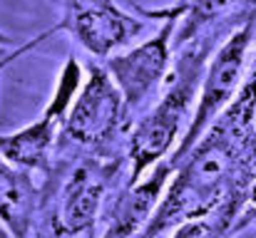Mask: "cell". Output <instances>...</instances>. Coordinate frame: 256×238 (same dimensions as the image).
Listing matches in <instances>:
<instances>
[{
	"mask_svg": "<svg viewBox=\"0 0 256 238\" xmlns=\"http://www.w3.org/2000/svg\"><path fill=\"white\" fill-rule=\"evenodd\" d=\"M152 15L164 17L162 30L152 40H144L142 45H134L127 52H120L104 60V70L110 72V77L114 79V84L122 92L127 114L137 112L160 89L170 70L172 50H174L172 40L176 32L179 10L174 5L170 10H154Z\"/></svg>",
	"mask_w": 256,
	"mask_h": 238,
	"instance_id": "5b68a950",
	"label": "cell"
},
{
	"mask_svg": "<svg viewBox=\"0 0 256 238\" xmlns=\"http://www.w3.org/2000/svg\"><path fill=\"white\" fill-rule=\"evenodd\" d=\"M246 194H232L222 204H216L209 214L189 219L174 229L172 238H226L234 231V224L242 214Z\"/></svg>",
	"mask_w": 256,
	"mask_h": 238,
	"instance_id": "8fae6325",
	"label": "cell"
},
{
	"mask_svg": "<svg viewBox=\"0 0 256 238\" xmlns=\"http://www.w3.org/2000/svg\"><path fill=\"white\" fill-rule=\"evenodd\" d=\"M117 171L120 161L90 157L60 179L55 194L50 196V224L58 236L78 238L94 229L102 199Z\"/></svg>",
	"mask_w": 256,
	"mask_h": 238,
	"instance_id": "277c9868",
	"label": "cell"
},
{
	"mask_svg": "<svg viewBox=\"0 0 256 238\" xmlns=\"http://www.w3.org/2000/svg\"><path fill=\"white\" fill-rule=\"evenodd\" d=\"M174 176V166L170 161H160L144 181L124 186L117 204L110 209L107 226L102 238H140L157 206L164 199V189Z\"/></svg>",
	"mask_w": 256,
	"mask_h": 238,
	"instance_id": "ba28073f",
	"label": "cell"
},
{
	"mask_svg": "<svg viewBox=\"0 0 256 238\" xmlns=\"http://www.w3.org/2000/svg\"><path fill=\"white\" fill-rule=\"evenodd\" d=\"M58 30H60V27H52V30H48V32H42V35H38L35 40H30L28 45H22V47H18V50H12V52H10L8 57H2V60H0V72H2V70H5V67H8V65L12 62V60H18L20 55H25V52H28V50H32L35 45H40V42H45V40H48L50 35H55Z\"/></svg>",
	"mask_w": 256,
	"mask_h": 238,
	"instance_id": "7c38bea8",
	"label": "cell"
},
{
	"mask_svg": "<svg viewBox=\"0 0 256 238\" xmlns=\"http://www.w3.org/2000/svg\"><path fill=\"white\" fill-rule=\"evenodd\" d=\"M38 204V189L28 169L0 157V224L12 238H28Z\"/></svg>",
	"mask_w": 256,
	"mask_h": 238,
	"instance_id": "9c48e42d",
	"label": "cell"
},
{
	"mask_svg": "<svg viewBox=\"0 0 256 238\" xmlns=\"http://www.w3.org/2000/svg\"><path fill=\"white\" fill-rule=\"evenodd\" d=\"M124 117V99L114 79L102 65H90L60 137L75 147L97 149L120 132Z\"/></svg>",
	"mask_w": 256,
	"mask_h": 238,
	"instance_id": "8992f818",
	"label": "cell"
},
{
	"mask_svg": "<svg viewBox=\"0 0 256 238\" xmlns=\"http://www.w3.org/2000/svg\"><path fill=\"white\" fill-rule=\"evenodd\" d=\"M254 30H256V10H252L246 15V20L209 57L206 72H204V79H202V89H199V99H196V109H194V114L189 119V127L184 129V134L179 139V147L174 149V154L170 159L172 166H176L196 147V142L214 124V119L239 94V89L244 84V77H246L244 70H246V62H249Z\"/></svg>",
	"mask_w": 256,
	"mask_h": 238,
	"instance_id": "7a4b0ae2",
	"label": "cell"
},
{
	"mask_svg": "<svg viewBox=\"0 0 256 238\" xmlns=\"http://www.w3.org/2000/svg\"><path fill=\"white\" fill-rule=\"evenodd\" d=\"M242 0H186L179 2V20H176V32L172 40V47L179 50L189 45L192 40L202 37L204 32L219 30V22L229 17V12L239 5Z\"/></svg>",
	"mask_w": 256,
	"mask_h": 238,
	"instance_id": "30bf717a",
	"label": "cell"
},
{
	"mask_svg": "<svg viewBox=\"0 0 256 238\" xmlns=\"http://www.w3.org/2000/svg\"><path fill=\"white\" fill-rule=\"evenodd\" d=\"M82 82H85L82 65L78 62V57H68V62L62 65V70L58 75L52 97H50L42 117L38 122L28 124L25 129L2 134L0 137V157L20 169H28V171L48 169L50 152L58 142V134H62L68 112H70Z\"/></svg>",
	"mask_w": 256,
	"mask_h": 238,
	"instance_id": "3957f363",
	"label": "cell"
},
{
	"mask_svg": "<svg viewBox=\"0 0 256 238\" xmlns=\"http://www.w3.org/2000/svg\"><path fill=\"white\" fill-rule=\"evenodd\" d=\"M219 30L204 32L189 45L176 50V60L167 77V89L160 102L137 122L130 134V179L127 186L137 184L150 169H154L170 149L179 142L182 122L189 117L194 99H199L202 79L209 65V55L214 47V35Z\"/></svg>",
	"mask_w": 256,
	"mask_h": 238,
	"instance_id": "6da1fadb",
	"label": "cell"
},
{
	"mask_svg": "<svg viewBox=\"0 0 256 238\" xmlns=\"http://www.w3.org/2000/svg\"><path fill=\"white\" fill-rule=\"evenodd\" d=\"M58 27L72 35L92 57L104 60L132 45L142 35L144 22L124 12L114 0H65Z\"/></svg>",
	"mask_w": 256,
	"mask_h": 238,
	"instance_id": "52a82bcc",
	"label": "cell"
}]
</instances>
